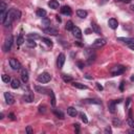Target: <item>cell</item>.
I'll return each instance as SVG.
<instances>
[{"label":"cell","mask_w":134,"mask_h":134,"mask_svg":"<svg viewBox=\"0 0 134 134\" xmlns=\"http://www.w3.org/2000/svg\"><path fill=\"white\" fill-rule=\"evenodd\" d=\"M128 46H129L131 49H133V50H134V44H128Z\"/></svg>","instance_id":"50"},{"label":"cell","mask_w":134,"mask_h":134,"mask_svg":"<svg viewBox=\"0 0 134 134\" xmlns=\"http://www.w3.org/2000/svg\"><path fill=\"white\" fill-rule=\"evenodd\" d=\"M91 30H92V31L93 33H95V34H97V35H101V28L98 27V25L97 24V23H91Z\"/></svg>","instance_id":"21"},{"label":"cell","mask_w":134,"mask_h":134,"mask_svg":"<svg viewBox=\"0 0 134 134\" xmlns=\"http://www.w3.org/2000/svg\"><path fill=\"white\" fill-rule=\"evenodd\" d=\"M108 25H109V27L112 28V30H116L117 26H119V22H117L116 19L111 18V19H109V21H108Z\"/></svg>","instance_id":"11"},{"label":"cell","mask_w":134,"mask_h":134,"mask_svg":"<svg viewBox=\"0 0 134 134\" xmlns=\"http://www.w3.org/2000/svg\"><path fill=\"white\" fill-rule=\"evenodd\" d=\"M131 8H132V11H133V12H134V4H133V5H132V6H131Z\"/></svg>","instance_id":"57"},{"label":"cell","mask_w":134,"mask_h":134,"mask_svg":"<svg viewBox=\"0 0 134 134\" xmlns=\"http://www.w3.org/2000/svg\"><path fill=\"white\" fill-rule=\"evenodd\" d=\"M9 66H11L12 69H14V70H20L21 69L20 62H19L17 59H15V58L9 59Z\"/></svg>","instance_id":"4"},{"label":"cell","mask_w":134,"mask_h":134,"mask_svg":"<svg viewBox=\"0 0 134 134\" xmlns=\"http://www.w3.org/2000/svg\"><path fill=\"white\" fill-rule=\"evenodd\" d=\"M80 116H81L82 120H83V122H84L85 124H87V123H88V119H87V116H86L84 113H80Z\"/></svg>","instance_id":"39"},{"label":"cell","mask_w":134,"mask_h":134,"mask_svg":"<svg viewBox=\"0 0 134 134\" xmlns=\"http://www.w3.org/2000/svg\"><path fill=\"white\" fill-rule=\"evenodd\" d=\"M127 124H128L132 129H134V120L132 119V117H129V119H127Z\"/></svg>","instance_id":"35"},{"label":"cell","mask_w":134,"mask_h":134,"mask_svg":"<svg viewBox=\"0 0 134 134\" xmlns=\"http://www.w3.org/2000/svg\"><path fill=\"white\" fill-rule=\"evenodd\" d=\"M48 6L52 9H58L59 8V1H57V0H50L48 2Z\"/></svg>","instance_id":"18"},{"label":"cell","mask_w":134,"mask_h":134,"mask_svg":"<svg viewBox=\"0 0 134 134\" xmlns=\"http://www.w3.org/2000/svg\"><path fill=\"white\" fill-rule=\"evenodd\" d=\"M75 44H76V45H78V46H82V44L80 43V42H75Z\"/></svg>","instance_id":"52"},{"label":"cell","mask_w":134,"mask_h":134,"mask_svg":"<svg viewBox=\"0 0 134 134\" xmlns=\"http://www.w3.org/2000/svg\"><path fill=\"white\" fill-rule=\"evenodd\" d=\"M84 102L86 104H101V101H97V100H92V98H87V100H84Z\"/></svg>","instance_id":"28"},{"label":"cell","mask_w":134,"mask_h":134,"mask_svg":"<svg viewBox=\"0 0 134 134\" xmlns=\"http://www.w3.org/2000/svg\"><path fill=\"white\" fill-rule=\"evenodd\" d=\"M72 86H73L74 88H78V89H87V88H88L86 85L81 84V83H78V82H73Z\"/></svg>","instance_id":"24"},{"label":"cell","mask_w":134,"mask_h":134,"mask_svg":"<svg viewBox=\"0 0 134 134\" xmlns=\"http://www.w3.org/2000/svg\"><path fill=\"white\" fill-rule=\"evenodd\" d=\"M26 45H27L28 47H30V48H35V47L37 46V44H36V42H35V40L28 39V40L26 41Z\"/></svg>","instance_id":"26"},{"label":"cell","mask_w":134,"mask_h":134,"mask_svg":"<svg viewBox=\"0 0 134 134\" xmlns=\"http://www.w3.org/2000/svg\"><path fill=\"white\" fill-rule=\"evenodd\" d=\"M39 111L41 113H45V106H39Z\"/></svg>","instance_id":"41"},{"label":"cell","mask_w":134,"mask_h":134,"mask_svg":"<svg viewBox=\"0 0 134 134\" xmlns=\"http://www.w3.org/2000/svg\"><path fill=\"white\" fill-rule=\"evenodd\" d=\"M3 12H6V4L4 2H1L0 3V13H3Z\"/></svg>","instance_id":"36"},{"label":"cell","mask_w":134,"mask_h":134,"mask_svg":"<svg viewBox=\"0 0 134 134\" xmlns=\"http://www.w3.org/2000/svg\"><path fill=\"white\" fill-rule=\"evenodd\" d=\"M26 133L27 134H31V133H33V129H31L30 126H27L26 127Z\"/></svg>","instance_id":"40"},{"label":"cell","mask_w":134,"mask_h":134,"mask_svg":"<svg viewBox=\"0 0 134 134\" xmlns=\"http://www.w3.org/2000/svg\"><path fill=\"white\" fill-rule=\"evenodd\" d=\"M128 132H129V133H133V134H134V129H133V130H129Z\"/></svg>","instance_id":"53"},{"label":"cell","mask_w":134,"mask_h":134,"mask_svg":"<svg viewBox=\"0 0 134 134\" xmlns=\"http://www.w3.org/2000/svg\"><path fill=\"white\" fill-rule=\"evenodd\" d=\"M120 101L122 100H119V101H112V102H110L109 105H108V107H109V111L111 113H114L116 111V104H119L120 103Z\"/></svg>","instance_id":"9"},{"label":"cell","mask_w":134,"mask_h":134,"mask_svg":"<svg viewBox=\"0 0 134 134\" xmlns=\"http://www.w3.org/2000/svg\"><path fill=\"white\" fill-rule=\"evenodd\" d=\"M107 43L106 39H104V38H101V39H97L93 42V44L91 45V47H93V48H101V47H103L105 44Z\"/></svg>","instance_id":"6"},{"label":"cell","mask_w":134,"mask_h":134,"mask_svg":"<svg viewBox=\"0 0 134 134\" xmlns=\"http://www.w3.org/2000/svg\"><path fill=\"white\" fill-rule=\"evenodd\" d=\"M120 125H122V122H120L119 119H113V126H115V127H119Z\"/></svg>","instance_id":"37"},{"label":"cell","mask_w":134,"mask_h":134,"mask_svg":"<svg viewBox=\"0 0 134 134\" xmlns=\"http://www.w3.org/2000/svg\"><path fill=\"white\" fill-rule=\"evenodd\" d=\"M1 79H2V81L4 83H9V82H11V78H9V75H7V74H2Z\"/></svg>","instance_id":"33"},{"label":"cell","mask_w":134,"mask_h":134,"mask_svg":"<svg viewBox=\"0 0 134 134\" xmlns=\"http://www.w3.org/2000/svg\"><path fill=\"white\" fill-rule=\"evenodd\" d=\"M27 38H28V39H39L40 36H38L37 34H30L27 36Z\"/></svg>","instance_id":"38"},{"label":"cell","mask_w":134,"mask_h":134,"mask_svg":"<svg viewBox=\"0 0 134 134\" xmlns=\"http://www.w3.org/2000/svg\"><path fill=\"white\" fill-rule=\"evenodd\" d=\"M124 85H125V83H124V82H122V83H120V86H119V89H120V90H124Z\"/></svg>","instance_id":"46"},{"label":"cell","mask_w":134,"mask_h":134,"mask_svg":"<svg viewBox=\"0 0 134 134\" xmlns=\"http://www.w3.org/2000/svg\"><path fill=\"white\" fill-rule=\"evenodd\" d=\"M44 31H45L46 34H48V35H52V36H56V35H58L59 34V31L57 28H52V27H46V28H44Z\"/></svg>","instance_id":"15"},{"label":"cell","mask_w":134,"mask_h":134,"mask_svg":"<svg viewBox=\"0 0 134 134\" xmlns=\"http://www.w3.org/2000/svg\"><path fill=\"white\" fill-rule=\"evenodd\" d=\"M4 98L8 105H13L15 103V97H13V94L11 92H4Z\"/></svg>","instance_id":"8"},{"label":"cell","mask_w":134,"mask_h":134,"mask_svg":"<svg viewBox=\"0 0 134 134\" xmlns=\"http://www.w3.org/2000/svg\"><path fill=\"white\" fill-rule=\"evenodd\" d=\"M12 45H13V36H8L4 42V45H3V50L4 52H9L12 48Z\"/></svg>","instance_id":"5"},{"label":"cell","mask_w":134,"mask_h":134,"mask_svg":"<svg viewBox=\"0 0 134 134\" xmlns=\"http://www.w3.org/2000/svg\"><path fill=\"white\" fill-rule=\"evenodd\" d=\"M35 89H36L37 92H39V93H43V94H49V91L50 89L48 88H45V87H40V86H35Z\"/></svg>","instance_id":"12"},{"label":"cell","mask_w":134,"mask_h":134,"mask_svg":"<svg viewBox=\"0 0 134 134\" xmlns=\"http://www.w3.org/2000/svg\"><path fill=\"white\" fill-rule=\"evenodd\" d=\"M62 79L63 81H64L65 83H69V82H72L73 79L71 75H68V74H62Z\"/></svg>","instance_id":"25"},{"label":"cell","mask_w":134,"mask_h":134,"mask_svg":"<svg viewBox=\"0 0 134 134\" xmlns=\"http://www.w3.org/2000/svg\"><path fill=\"white\" fill-rule=\"evenodd\" d=\"M73 126H74L75 132H76V133H79V132H80V125H79V124H74V125H73Z\"/></svg>","instance_id":"42"},{"label":"cell","mask_w":134,"mask_h":134,"mask_svg":"<svg viewBox=\"0 0 134 134\" xmlns=\"http://www.w3.org/2000/svg\"><path fill=\"white\" fill-rule=\"evenodd\" d=\"M126 70V67L123 66V65H115L113 66L112 68L110 69V72L112 75H119V74H122V73L125 72Z\"/></svg>","instance_id":"2"},{"label":"cell","mask_w":134,"mask_h":134,"mask_svg":"<svg viewBox=\"0 0 134 134\" xmlns=\"http://www.w3.org/2000/svg\"><path fill=\"white\" fill-rule=\"evenodd\" d=\"M130 80H131L132 82H134V75H132V76H131V79H130Z\"/></svg>","instance_id":"55"},{"label":"cell","mask_w":134,"mask_h":134,"mask_svg":"<svg viewBox=\"0 0 134 134\" xmlns=\"http://www.w3.org/2000/svg\"><path fill=\"white\" fill-rule=\"evenodd\" d=\"M9 117H11V119H13V120L15 119V115H14V114H13V113H11V114H9Z\"/></svg>","instance_id":"47"},{"label":"cell","mask_w":134,"mask_h":134,"mask_svg":"<svg viewBox=\"0 0 134 134\" xmlns=\"http://www.w3.org/2000/svg\"><path fill=\"white\" fill-rule=\"evenodd\" d=\"M60 11H61V13L63 15H66V16H70L72 14V11H71V8L69 7V6H67V5H64V6H62L61 8H60Z\"/></svg>","instance_id":"13"},{"label":"cell","mask_w":134,"mask_h":134,"mask_svg":"<svg viewBox=\"0 0 134 134\" xmlns=\"http://www.w3.org/2000/svg\"><path fill=\"white\" fill-rule=\"evenodd\" d=\"M53 113H55L56 116L59 117V119H64V113H63L61 110H53Z\"/></svg>","instance_id":"30"},{"label":"cell","mask_w":134,"mask_h":134,"mask_svg":"<svg viewBox=\"0 0 134 134\" xmlns=\"http://www.w3.org/2000/svg\"><path fill=\"white\" fill-rule=\"evenodd\" d=\"M67 113H68V115H70V116L75 117L76 114H78V111H76V109L73 107H68L67 108Z\"/></svg>","instance_id":"17"},{"label":"cell","mask_w":134,"mask_h":134,"mask_svg":"<svg viewBox=\"0 0 134 134\" xmlns=\"http://www.w3.org/2000/svg\"><path fill=\"white\" fill-rule=\"evenodd\" d=\"M20 17H21L20 11H18V9H16V8L9 9L7 12V15H6V18H5V21H4V23H3V25L7 27L12 24L13 21L18 20V19H20Z\"/></svg>","instance_id":"1"},{"label":"cell","mask_w":134,"mask_h":134,"mask_svg":"<svg viewBox=\"0 0 134 134\" xmlns=\"http://www.w3.org/2000/svg\"><path fill=\"white\" fill-rule=\"evenodd\" d=\"M90 33H91V30H89V28H88V30H85V34H87V35H89Z\"/></svg>","instance_id":"48"},{"label":"cell","mask_w":134,"mask_h":134,"mask_svg":"<svg viewBox=\"0 0 134 134\" xmlns=\"http://www.w3.org/2000/svg\"><path fill=\"white\" fill-rule=\"evenodd\" d=\"M57 20H58L59 22H61V18H60V17H59V16H57Z\"/></svg>","instance_id":"51"},{"label":"cell","mask_w":134,"mask_h":134,"mask_svg":"<svg viewBox=\"0 0 134 134\" xmlns=\"http://www.w3.org/2000/svg\"><path fill=\"white\" fill-rule=\"evenodd\" d=\"M74 27V25H73V22L72 21H67L66 22V26H65V28L67 30H72V28Z\"/></svg>","instance_id":"31"},{"label":"cell","mask_w":134,"mask_h":134,"mask_svg":"<svg viewBox=\"0 0 134 134\" xmlns=\"http://www.w3.org/2000/svg\"><path fill=\"white\" fill-rule=\"evenodd\" d=\"M25 42V40H24V38H23V36L22 35H20V36L18 37V39H17V44L18 45H22Z\"/></svg>","instance_id":"32"},{"label":"cell","mask_w":134,"mask_h":134,"mask_svg":"<svg viewBox=\"0 0 134 134\" xmlns=\"http://www.w3.org/2000/svg\"><path fill=\"white\" fill-rule=\"evenodd\" d=\"M117 40L119 41H122V42L124 43H127V44H134V38H122V37H119V38H117Z\"/></svg>","instance_id":"16"},{"label":"cell","mask_w":134,"mask_h":134,"mask_svg":"<svg viewBox=\"0 0 134 134\" xmlns=\"http://www.w3.org/2000/svg\"><path fill=\"white\" fill-rule=\"evenodd\" d=\"M123 1H124V2H127V3H129L130 1H131V0H123Z\"/></svg>","instance_id":"54"},{"label":"cell","mask_w":134,"mask_h":134,"mask_svg":"<svg viewBox=\"0 0 134 134\" xmlns=\"http://www.w3.org/2000/svg\"><path fill=\"white\" fill-rule=\"evenodd\" d=\"M122 1H123V0H122Z\"/></svg>","instance_id":"58"},{"label":"cell","mask_w":134,"mask_h":134,"mask_svg":"<svg viewBox=\"0 0 134 134\" xmlns=\"http://www.w3.org/2000/svg\"><path fill=\"white\" fill-rule=\"evenodd\" d=\"M21 79L23 83H27L28 82V71L25 68L21 69Z\"/></svg>","instance_id":"14"},{"label":"cell","mask_w":134,"mask_h":134,"mask_svg":"<svg viewBox=\"0 0 134 134\" xmlns=\"http://www.w3.org/2000/svg\"><path fill=\"white\" fill-rule=\"evenodd\" d=\"M22 100L24 102H26V103H31V102L34 101V95L31 93H28V94H25L23 97H22Z\"/></svg>","instance_id":"20"},{"label":"cell","mask_w":134,"mask_h":134,"mask_svg":"<svg viewBox=\"0 0 134 134\" xmlns=\"http://www.w3.org/2000/svg\"><path fill=\"white\" fill-rule=\"evenodd\" d=\"M112 132V130H111L110 127H107L106 129H105V133H111Z\"/></svg>","instance_id":"45"},{"label":"cell","mask_w":134,"mask_h":134,"mask_svg":"<svg viewBox=\"0 0 134 134\" xmlns=\"http://www.w3.org/2000/svg\"><path fill=\"white\" fill-rule=\"evenodd\" d=\"M97 89H98V90H100V91H102V90H103V86H102L101 84H100V83H97Z\"/></svg>","instance_id":"44"},{"label":"cell","mask_w":134,"mask_h":134,"mask_svg":"<svg viewBox=\"0 0 134 134\" xmlns=\"http://www.w3.org/2000/svg\"><path fill=\"white\" fill-rule=\"evenodd\" d=\"M76 64H78V66H79L80 69H83V68H84V63H83V62H78Z\"/></svg>","instance_id":"43"},{"label":"cell","mask_w":134,"mask_h":134,"mask_svg":"<svg viewBox=\"0 0 134 134\" xmlns=\"http://www.w3.org/2000/svg\"><path fill=\"white\" fill-rule=\"evenodd\" d=\"M37 16L40 18H45L46 16V11L43 8H38L37 9Z\"/></svg>","instance_id":"23"},{"label":"cell","mask_w":134,"mask_h":134,"mask_svg":"<svg viewBox=\"0 0 134 134\" xmlns=\"http://www.w3.org/2000/svg\"><path fill=\"white\" fill-rule=\"evenodd\" d=\"M65 59H66V57H65L64 53H60L58 56V59H57V66H58L59 69H61L63 67V65H64Z\"/></svg>","instance_id":"7"},{"label":"cell","mask_w":134,"mask_h":134,"mask_svg":"<svg viewBox=\"0 0 134 134\" xmlns=\"http://www.w3.org/2000/svg\"><path fill=\"white\" fill-rule=\"evenodd\" d=\"M71 33H72L73 36H74L75 38H78V39H81V38H82V30H80V27H78V26L73 27Z\"/></svg>","instance_id":"10"},{"label":"cell","mask_w":134,"mask_h":134,"mask_svg":"<svg viewBox=\"0 0 134 134\" xmlns=\"http://www.w3.org/2000/svg\"><path fill=\"white\" fill-rule=\"evenodd\" d=\"M49 97H50V100H52V106L55 107L56 106V97H55V93H53L52 90L49 91Z\"/></svg>","instance_id":"27"},{"label":"cell","mask_w":134,"mask_h":134,"mask_svg":"<svg viewBox=\"0 0 134 134\" xmlns=\"http://www.w3.org/2000/svg\"><path fill=\"white\" fill-rule=\"evenodd\" d=\"M85 78H86V79H88V80H92V76H90L89 74H86V75H85Z\"/></svg>","instance_id":"49"},{"label":"cell","mask_w":134,"mask_h":134,"mask_svg":"<svg viewBox=\"0 0 134 134\" xmlns=\"http://www.w3.org/2000/svg\"><path fill=\"white\" fill-rule=\"evenodd\" d=\"M42 22H43V24L45 25L46 27H49V26H50V20H49V19H47V18H43ZM46 27H45V28H46Z\"/></svg>","instance_id":"34"},{"label":"cell","mask_w":134,"mask_h":134,"mask_svg":"<svg viewBox=\"0 0 134 134\" xmlns=\"http://www.w3.org/2000/svg\"><path fill=\"white\" fill-rule=\"evenodd\" d=\"M41 40H42V42L45 43L47 46H49V47L52 46V41L50 39H48V38H41Z\"/></svg>","instance_id":"29"},{"label":"cell","mask_w":134,"mask_h":134,"mask_svg":"<svg viewBox=\"0 0 134 134\" xmlns=\"http://www.w3.org/2000/svg\"><path fill=\"white\" fill-rule=\"evenodd\" d=\"M11 87H12L13 89H17V88H19V87H20V82H19L17 79L12 80V81H11Z\"/></svg>","instance_id":"22"},{"label":"cell","mask_w":134,"mask_h":134,"mask_svg":"<svg viewBox=\"0 0 134 134\" xmlns=\"http://www.w3.org/2000/svg\"><path fill=\"white\" fill-rule=\"evenodd\" d=\"M76 15H78V17H80V18L85 19L86 17H87L88 13L86 11H84V9H78V11H76Z\"/></svg>","instance_id":"19"},{"label":"cell","mask_w":134,"mask_h":134,"mask_svg":"<svg viewBox=\"0 0 134 134\" xmlns=\"http://www.w3.org/2000/svg\"><path fill=\"white\" fill-rule=\"evenodd\" d=\"M3 119V114L1 113V114H0V119Z\"/></svg>","instance_id":"56"},{"label":"cell","mask_w":134,"mask_h":134,"mask_svg":"<svg viewBox=\"0 0 134 134\" xmlns=\"http://www.w3.org/2000/svg\"><path fill=\"white\" fill-rule=\"evenodd\" d=\"M37 80H38V82H39V83L46 84V83H48L50 80H52V75H50L48 72H42L41 74L38 75Z\"/></svg>","instance_id":"3"}]
</instances>
